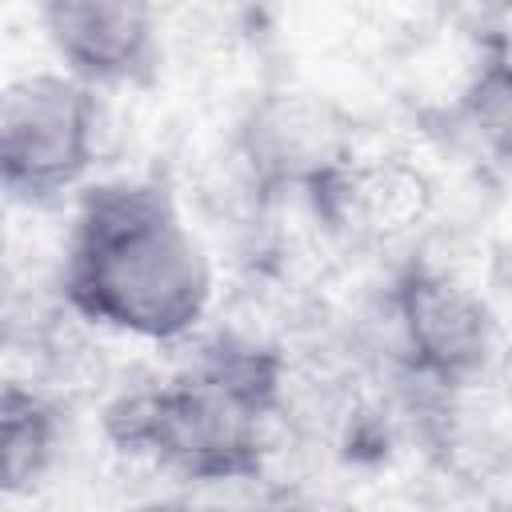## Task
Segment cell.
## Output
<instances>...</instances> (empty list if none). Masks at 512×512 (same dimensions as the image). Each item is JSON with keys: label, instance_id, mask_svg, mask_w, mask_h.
Returning a JSON list of instances; mask_svg holds the SVG:
<instances>
[{"label": "cell", "instance_id": "obj_8", "mask_svg": "<svg viewBox=\"0 0 512 512\" xmlns=\"http://www.w3.org/2000/svg\"><path fill=\"white\" fill-rule=\"evenodd\" d=\"M60 452V412L24 384H0V496L28 492Z\"/></svg>", "mask_w": 512, "mask_h": 512}, {"label": "cell", "instance_id": "obj_6", "mask_svg": "<svg viewBox=\"0 0 512 512\" xmlns=\"http://www.w3.org/2000/svg\"><path fill=\"white\" fill-rule=\"evenodd\" d=\"M248 164L268 184H296L324 192L332 176L352 160L332 112L304 96H272L244 128Z\"/></svg>", "mask_w": 512, "mask_h": 512}, {"label": "cell", "instance_id": "obj_1", "mask_svg": "<svg viewBox=\"0 0 512 512\" xmlns=\"http://www.w3.org/2000/svg\"><path fill=\"white\" fill-rule=\"evenodd\" d=\"M60 288L84 320L172 344L208 316L212 260L168 184L104 180L76 204Z\"/></svg>", "mask_w": 512, "mask_h": 512}, {"label": "cell", "instance_id": "obj_2", "mask_svg": "<svg viewBox=\"0 0 512 512\" xmlns=\"http://www.w3.org/2000/svg\"><path fill=\"white\" fill-rule=\"evenodd\" d=\"M276 360L256 348L216 352L200 368L108 408L112 440L192 484L260 476L264 412L276 404Z\"/></svg>", "mask_w": 512, "mask_h": 512}, {"label": "cell", "instance_id": "obj_10", "mask_svg": "<svg viewBox=\"0 0 512 512\" xmlns=\"http://www.w3.org/2000/svg\"><path fill=\"white\" fill-rule=\"evenodd\" d=\"M0 288H4V240H0Z\"/></svg>", "mask_w": 512, "mask_h": 512}, {"label": "cell", "instance_id": "obj_5", "mask_svg": "<svg viewBox=\"0 0 512 512\" xmlns=\"http://www.w3.org/2000/svg\"><path fill=\"white\" fill-rule=\"evenodd\" d=\"M40 28L60 72L84 88H148L160 72V16L136 0H52Z\"/></svg>", "mask_w": 512, "mask_h": 512}, {"label": "cell", "instance_id": "obj_7", "mask_svg": "<svg viewBox=\"0 0 512 512\" xmlns=\"http://www.w3.org/2000/svg\"><path fill=\"white\" fill-rule=\"evenodd\" d=\"M320 196L344 224L372 240H400L420 228L432 212L428 176L396 156H380L368 164L348 160Z\"/></svg>", "mask_w": 512, "mask_h": 512}, {"label": "cell", "instance_id": "obj_3", "mask_svg": "<svg viewBox=\"0 0 512 512\" xmlns=\"http://www.w3.org/2000/svg\"><path fill=\"white\" fill-rule=\"evenodd\" d=\"M100 152V100L60 68L0 88V188L52 200L92 172Z\"/></svg>", "mask_w": 512, "mask_h": 512}, {"label": "cell", "instance_id": "obj_9", "mask_svg": "<svg viewBox=\"0 0 512 512\" xmlns=\"http://www.w3.org/2000/svg\"><path fill=\"white\" fill-rule=\"evenodd\" d=\"M460 116L480 136V148L504 164L508 156V124H512V84H508V48L504 40L492 44V52H480V68L460 92Z\"/></svg>", "mask_w": 512, "mask_h": 512}, {"label": "cell", "instance_id": "obj_4", "mask_svg": "<svg viewBox=\"0 0 512 512\" xmlns=\"http://www.w3.org/2000/svg\"><path fill=\"white\" fill-rule=\"evenodd\" d=\"M396 324L412 368L444 388L476 384L496 356V316L460 276L412 264L392 292Z\"/></svg>", "mask_w": 512, "mask_h": 512}]
</instances>
